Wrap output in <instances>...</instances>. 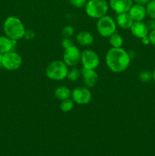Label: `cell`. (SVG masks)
Segmentation results:
<instances>
[{"instance_id": "6da1fadb", "label": "cell", "mask_w": 155, "mask_h": 156, "mask_svg": "<svg viewBox=\"0 0 155 156\" xmlns=\"http://www.w3.org/2000/svg\"><path fill=\"white\" fill-rule=\"evenodd\" d=\"M106 64L109 70L115 73H120L129 68L131 57L128 51L122 47H112L107 51L105 57Z\"/></svg>"}, {"instance_id": "7a4b0ae2", "label": "cell", "mask_w": 155, "mask_h": 156, "mask_svg": "<svg viewBox=\"0 0 155 156\" xmlns=\"http://www.w3.org/2000/svg\"><path fill=\"white\" fill-rule=\"evenodd\" d=\"M5 34L12 40L18 41L24 38L25 27L21 19L15 16H9L5 20L3 24Z\"/></svg>"}, {"instance_id": "3957f363", "label": "cell", "mask_w": 155, "mask_h": 156, "mask_svg": "<svg viewBox=\"0 0 155 156\" xmlns=\"http://www.w3.org/2000/svg\"><path fill=\"white\" fill-rule=\"evenodd\" d=\"M68 66L62 60H54L48 64L46 68V76L53 81H62L67 78Z\"/></svg>"}, {"instance_id": "277c9868", "label": "cell", "mask_w": 155, "mask_h": 156, "mask_svg": "<svg viewBox=\"0 0 155 156\" xmlns=\"http://www.w3.org/2000/svg\"><path fill=\"white\" fill-rule=\"evenodd\" d=\"M109 7V3L106 0H89L87 2L84 9L90 18L99 19L106 15Z\"/></svg>"}, {"instance_id": "5b68a950", "label": "cell", "mask_w": 155, "mask_h": 156, "mask_svg": "<svg viewBox=\"0 0 155 156\" xmlns=\"http://www.w3.org/2000/svg\"><path fill=\"white\" fill-rule=\"evenodd\" d=\"M96 26L98 34L103 37H109L116 31V22L112 17L107 15L97 19Z\"/></svg>"}, {"instance_id": "8992f818", "label": "cell", "mask_w": 155, "mask_h": 156, "mask_svg": "<svg viewBox=\"0 0 155 156\" xmlns=\"http://www.w3.org/2000/svg\"><path fill=\"white\" fill-rule=\"evenodd\" d=\"M23 62L21 55L15 51H10L2 55V67L9 71H15L21 66Z\"/></svg>"}, {"instance_id": "52a82bcc", "label": "cell", "mask_w": 155, "mask_h": 156, "mask_svg": "<svg viewBox=\"0 0 155 156\" xmlns=\"http://www.w3.org/2000/svg\"><path fill=\"white\" fill-rule=\"evenodd\" d=\"M81 62L82 66L88 69H96L100 65V58L94 50L87 49L81 52Z\"/></svg>"}, {"instance_id": "ba28073f", "label": "cell", "mask_w": 155, "mask_h": 156, "mask_svg": "<svg viewBox=\"0 0 155 156\" xmlns=\"http://www.w3.org/2000/svg\"><path fill=\"white\" fill-rule=\"evenodd\" d=\"M81 52L76 46L74 45L69 48L64 50L62 61L68 66L74 67L79 62H81Z\"/></svg>"}, {"instance_id": "9c48e42d", "label": "cell", "mask_w": 155, "mask_h": 156, "mask_svg": "<svg viewBox=\"0 0 155 156\" xmlns=\"http://www.w3.org/2000/svg\"><path fill=\"white\" fill-rule=\"evenodd\" d=\"M71 98L74 103L80 105H88L92 99V94L88 87H77L71 92Z\"/></svg>"}, {"instance_id": "30bf717a", "label": "cell", "mask_w": 155, "mask_h": 156, "mask_svg": "<svg viewBox=\"0 0 155 156\" xmlns=\"http://www.w3.org/2000/svg\"><path fill=\"white\" fill-rule=\"evenodd\" d=\"M133 4V0H109V5L116 14L128 12Z\"/></svg>"}, {"instance_id": "8fae6325", "label": "cell", "mask_w": 155, "mask_h": 156, "mask_svg": "<svg viewBox=\"0 0 155 156\" xmlns=\"http://www.w3.org/2000/svg\"><path fill=\"white\" fill-rule=\"evenodd\" d=\"M81 77L83 79L85 85L88 88H92L96 85L98 81V74L95 69H88L82 68Z\"/></svg>"}, {"instance_id": "7c38bea8", "label": "cell", "mask_w": 155, "mask_h": 156, "mask_svg": "<svg viewBox=\"0 0 155 156\" xmlns=\"http://www.w3.org/2000/svg\"><path fill=\"white\" fill-rule=\"evenodd\" d=\"M128 12L134 21H143L147 15L146 6L139 4L132 5Z\"/></svg>"}, {"instance_id": "4fadbf2b", "label": "cell", "mask_w": 155, "mask_h": 156, "mask_svg": "<svg viewBox=\"0 0 155 156\" xmlns=\"http://www.w3.org/2000/svg\"><path fill=\"white\" fill-rule=\"evenodd\" d=\"M130 30L132 35L139 39L147 36L149 34V30L146 25V23H144L143 21H134Z\"/></svg>"}, {"instance_id": "5bb4252c", "label": "cell", "mask_w": 155, "mask_h": 156, "mask_svg": "<svg viewBox=\"0 0 155 156\" xmlns=\"http://www.w3.org/2000/svg\"><path fill=\"white\" fill-rule=\"evenodd\" d=\"M17 45V41L8 37L7 36H0V53L4 54L10 51H14Z\"/></svg>"}, {"instance_id": "9a60e30c", "label": "cell", "mask_w": 155, "mask_h": 156, "mask_svg": "<svg viewBox=\"0 0 155 156\" xmlns=\"http://www.w3.org/2000/svg\"><path fill=\"white\" fill-rule=\"evenodd\" d=\"M115 22L122 29H130L133 24L134 21L129 14V12L117 14Z\"/></svg>"}, {"instance_id": "2e32d148", "label": "cell", "mask_w": 155, "mask_h": 156, "mask_svg": "<svg viewBox=\"0 0 155 156\" xmlns=\"http://www.w3.org/2000/svg\"><path fill=\"white\" fill-rule=\"evenodd\" d=\"M94 36L89 31L83 30V31L79 32L76 36V41L77 43L81 46L83 47H88L91 46L94 43Z\"/></svg>"}, {"instance_id": "e0dca14e", "label": "cell", "mask_w": 155, "mask_h": 156, "mask_svg": "<svg viewBox=\"0 0 155 156\" xmlns=\"http://www.w3.org/2000/svg\"><path fill=\"white\" fill-rule=\"evenodd\" d=\"M54 96L58 100L63 101L70 98L71 96V91L68 87L61 85V86H58L54 90Z\"/></svg>"}, {"instance_id": "ac0fdd59", "label": "cell", "mask_w": 155, "mask_h": 156, "mask_svg": "<svg viewBox=\"0 0 155 156\" xmlns=\"http://www.w3.org/2000/svg\"><path fill=\"white\" fill-rule=\"evenodd\" d=\"M123 38L121 34L115 32L112 34L110 37H109V44L111 45L112 47H115V48H119L122 47L123 45Z\"/></svg>"}, {"instance_id": "d6986e66", "label": "cell", "mask_w": 155, "mask_h": 156, "mask_svg": "<svg viewBox=\"0 0 155 156\" xmlns=\"http://www.w3.org/2000/svg\"><path fill=\"white\" fill-rule=\"evenodd\" d=\"M74 101L72 99H65V100L61 101L60 103V109L62 112H69L74 108Z\"/></svg>"}, {"instance_id": "ffe728a7", "label": "cell", "mask_w": 155, "mask_h": 156, "mask_svg": "<svg viewBox=\"0 0 155 156\" xmlns=\"http://www.w3.org/2000/svg\"><path fill=\"white\" fill-rule=\"evenodd\" d=\"M81 76V70L75 67H73L71 69L68 70V74H67V79L71 82H74V81L78 80Z\"/></svg>"}, {"instance_id": "44dd1931", "label": "cell", "mask_w": 155, "mask_h": 156, "mask_svg": "<svg viewBox=\"0 0 155 156\" xmlns=\"http://www.w3.org/2000/svg\"><path fill=\"white\" fill-rule=\"evenodd\" d=\"M146 10H147V15L151 19L155 20V0H150L146 5Z\"/></svg>"}, {"instance_id": "7402d4cb", "label": "cell", "mask_w": 155, "mask_h": 156, "mask_svg": "<svg viewBox=\"0 0 155 156\" xmlns=\"http://www.w3.org/2000/svg\"><path fill=\"white\" fill-rule=\"evenodd\" d=\"M138 78L142 82H149L153 79L152 73L148 70H143L138 74Z\"/></svg>"}, {"instance_id": "603a6c76", "label": "cell", "mask_w": 155, "mask_h": 156, "mask_svg": "<svg viewBox=\"0 0 155 156\" xmlns=\"http://www.w3.org/2000/svg\"><path fill=\"white\" fill-rule=\"evenodd\" d=\"M74 33V29L72 26L67 25L63 27L62 30V34L64 37H71Z\"/></svg>"}, {"instance_id": "cb8c5ba5", "label": "cell", "mask_w": 155, "mask_h": 156, "mask_svg": "<svg viewBox=\"0 0 155 156\" xmlns=\"http://www.w3.org/2000/svg\"><path fill=\"white\" fill-rule=\"evenodd\" d=\"M87 0H69V2L73 7L77 9H82L84 8L87 4Z\"/></svg>"}, {"instance_id": "d4e9b609", "label": "cell", "mask_w": 155, "mask_h": 156, "mask_svg": "<svg viewBox=\"0 0 155 156\" xmlns=\"http://www.w3.org/2000/svg\"><path fill=\"white\" fill-rule=\"evenodd\" d=\"M74 45V42H73L72 39H71V37H64L62 41V47H63L64 50L69 48Z\"/></svg>"}, {"instance_id": "484cf974", "label": "cell", "mask_w": 155, "mask_h": 156, "mask_svg": "<svg viewBox=\"0 0 155 156\" xmlns=\"http://www.w3.org/2000/svg\"><path fill=\"white\" fill-rule=\"evenodd\" d=\"M35 37V32L31 29H25L24 38L26 40H31Z\"/></svg>"}, {"instance_id": "4316f807", "label": "cell", "mask_w": 155, "mask_h": 156, "mask_svg": "<svg viewBox=\"0 0 155 156\" xmlns=\"http://www.w3.org/2000/svg\"><path fill=\"white\" fill-rule=\"evenodd\" d=\"M146 25H147V29H148L149 31H152V30H155V20L151 19L149 20L147 23H146Z\"/></svg>"}, {"instance_id": "83f0119b", "label": "cell", "mask_w": 155, "mask_h": 156, "mask_svg": "<svg viewBox=\"0 0 155 156\" xmlns=\"http://www.w3.org/2000/svg\"><path fill=\"white\" fill-rule=\"evenodd\" d=\"M148 36L149 38H150V44H151L152 45L155 46V30L150 31V33L148 34Z\"/></svg>"}, {"instance_id": "f1b7e54d", "label": "cell", "mask_w": 155, "mask_h": 156, "mask_svg": "<svg viewBox=\"0 0 155 156\" xmlns=\"http://www.w3.org/2000/svg\"><path fill=\"white\" fill-rule=\"evenodd\" d=\"M141 43H142L144 45H148V44H150V38H149L148 35L147 36L141 38Z\"/></svg>"}, {"instance_id": "f546056e", "label": "cell", "mask_w": 155, "mask_h": 156, "mask_svg": "<svg viewBox=\"0 0 155 156\" xmlns=\"http://www.w3.org/2000/svg\"><path fill=\"white\" fill-rule=\"evenodd\" d=\"M150 1V0H133V2H135V4H139L143 5H146Z\"/></svg>"}, {"instance_id": "4dcf8cb0", "label": "cell", "mask_w": 155, "mask_h": 156, "mask_svg": "<svg viewBox=\"0 0 155 156\" xmlns=\"http://www.w3.org/2000/svg\"><path fill=\"white\" fill-rule=\"evenodd\" d=\"M2 53H0V67L2 66Z\"/></svg>"}, {"instance_id": "1f68e13d", "label": "cell", "mask_w": 155, "mask_h": 156, "mask_svg": "<svg viewBox=\"0 0 155 156\" xmlns=\"http://www.w3.org/2000/svg\"><path fill=\"white\" fill-rule=\"evenodd\" d=\"M152 76H153V80L154 81V82H155V69L153 70V73H152Z\"/></svg>"}]
</instances>
